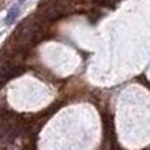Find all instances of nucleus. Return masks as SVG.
Here are the masks:
<instances>
[{"instance_id":"nucleus-2","label":"nucleus","mask_w":150,"mask_h":150,"mask_svg":"<svg viewBox=\"0 0 150 150\" xmlns=\"http://www.w3.org/2000/svg\"><path fill=\"white\" fill-rule=\"evenodd\" d=\"M18 2H25V0H18Z\"/></svg>"},{"instance_id":"nucleus-1","label":"nucleus","mask_w":150,"mask_h":150,"mask_svg":"<svg viewBox=\"0 0 150 150\" xmlns=\"http://www.w3.org/2000/svg\"><path fill=\"white\" fill-rule=\"evenodd\" d=\"M18 13H20V10H18V7H12V8L8 10V13H7V18H5V23H7V25H12V23L15 22V18L18 17Z\"/></svg>"}]
</instances>
